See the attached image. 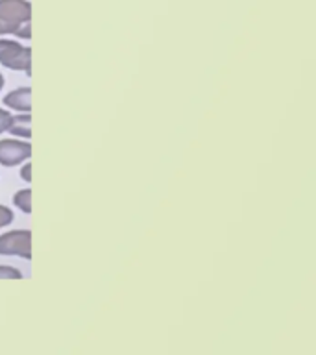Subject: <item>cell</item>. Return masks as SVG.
I'll return each instance as SVG.
<instances>
[{
	"label": "cell",
	"mask_w": 316,
	"mask_h": 355,
	"mask_svg": "<svg viewBox=\"0 0 316 355\" xmlns=\"http://www.w3.org/2000/svg\"><path fill=\"white\" fill-rule=\"evenodd\" d=\"M0 65L10 71L32 74V49L22 46L15 39L0 37Z\"/></svg>",
	"instance_id": "cell-1"
},
{
	"label": "cell",
	"mask_w": 316,
	"mask_h": 355,
	"mask_svg": "<svg viewBox=\"0 0 316 355\" xmlns=\"http://www.w3.org/2000/svg\"><path fill=\"white\" fill-rule=\"evenodd\" d=\"M0 255L32 259V232L30 230H11L0 235Z\"/></svg>",
	"instance_id": "cell-2"
},
{
	"label": "cell",
	"mask_w": 316,
	"mask_h": 355,
	"mask_svg": "<svg viewBox=\"0 0 316 355\" xmlns=\"http://www.w3.org/2000/svg\"><path fill=\"white\" fill-rule=\"evenodd\" d=\"M32 157V144L26 139L11 137L0 139V165L2 166H19L21 163Z\"/></svg>",
	"instance_id": "cell-3"
},
{
	"label": "cell",
	"mask_w": 316,
	"mask_h": 355,
	"mask_svg": "<svg viewBox=\"0 0 316 355\" xmlns=\"http://www.w3.org/2000/svg\"><path fill=\"white\" fill-rule=\"evenodd\" d=\"M0 19L10 24L32 21V4L28 0H0Z\"/></svg>",
	"instance_id": "cell-4"
},
{
	"label": "cell",
	"mask_w": 316,
	"mask_h": 355,
	"mask_svg": "<svg viewBox=\"0 0 316 355\" xmlns=\"http://www.w3.org/2000/svg\"><path fill=\"white\" fill-rule=\"evenodd\" d=\"M6 110H13L17 113H30L32 111V87H17L2 98Z\"/></svg>",
	"instance_id": "cell-5"
},
{
	"label": "cell",
	"mask_w": 316,
	"mask_h": 355,
	"mask_svg": "<svg viewBox=\"0 0 316 355\" xmlns=\"http://www.w3.org/2000/svg\"><path fill=\"white\" fill-rule=\"evenodd\" d=\"M8 133H11L13 137L30 141V137H32V115L30 113H17V115L11 116Z\"/></svg>",
	"instance_id": "cell-6"
},
{
	"label": "cell",
	"mask_w": 316,
	"mask_h": 355,
	"mask_svg": "<svg viewBox=\"0 0 316 355\" xmlns=\"http://www.w3.org/2000/svg\"><path fill=\"white\" fill-rule=\"evenodd\" d=\"M6 35H15L21 39H32V24L24 22V24H10L4 19H0V37Z\"/></svg>",
	"instance_id": "cell-7"
},
{
	"label": "cell",
	"mask_w": 316,
	"mask_h": 355,
	"mask_svg": "<svg viewBox=\"0 0 316 355\" xmlns=\"http://www.w3.org/2000/svg\"><path fill=\"white\" fill-rule=\"evenodd\" d=\"M13 205L22 213L30 215L32 213V189H19L13 196Z\"/></svg>",
	"instance_id": "cell-8"
},
{
	"label": "cell",
	"mask_w": 316,
	"mask_h": 355,
	"mask_svg": "<svg viewBox=\"0 0 316 355\" xmlns=\"http://www.w3.org/2000/svg\"><path fill=\"white\" fill-rule=\"evenodd\" d=\"M22 272L17 266L0 265V279H22Z\"/></svg>",
	"instance_id": "cell-9"
},
{
	"label": "cell",
	"mask_w": 316,
	"mask_h": 355,
	"mask_svg": "<svg viewBox=\"0 0 316 355\" xmlns=\"http://www.w3.org/2000/svg\"><path fill=\"white\" fill-rule=\"evenodd\" d=\"M15 215H13V211L8 207V205L0 204V230H4L6 226H10L11 222H13Z\"/></svg>",
	"instance_id": "cell-10"
},
{
	"label": "cell",
	"mask_w": 316,
	"mask_h": 355,
	"mask_svg": "<svg viewBox=\"0 0 316 355\" xmlns=\"http://www.w3.org/2000/svg\"><path fill=\"white\" fill-rule=\"evenodd\" d=\"M11 113L6 107H0V133L8 132V128H10L11 122Z\"/></svg>",
	"instance_id": "cell-11"
},
{
	"label": "cell",
	"mask_w": 316,
	"mask_h": 355,
	"mask_svg": "<svg viewBox=\"0 0 316 355\" xmlns=\"http://www.w3.org/2000/svg\"><path fill=\"white\" fill-rule=\"evenodd\" d=\"M19 176H21L22 182L32 183V163H30V159L24 161V165H22L21 171H19Z\"/></svg>",
	"instance_id": "cell-12"
},
{
	"label": "cell",
	"mask_w": 316,
	"mask_h": 355,
	"mask_svg": "<svg viewBox=\"0 0 316 355\" xmlns=\"http://www.w3.org/2000/svg\"><path fill=\"white\" fill-rule=\"evenodd\" d=\"M4 83H6V78H4V74L0 72V91L4 89Z\"/></svg>",
	"instance_id": "cell-13"
}]
</instances>
